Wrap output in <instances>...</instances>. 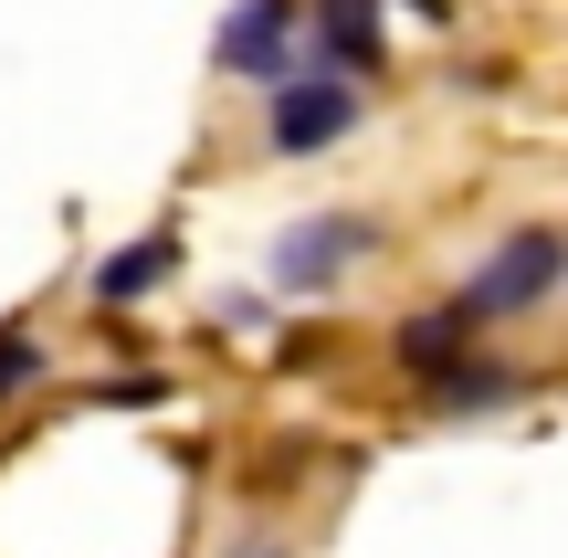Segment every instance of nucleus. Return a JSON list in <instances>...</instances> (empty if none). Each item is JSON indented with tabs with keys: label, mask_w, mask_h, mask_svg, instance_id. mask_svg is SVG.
<instances>
[{
	"label": "nucleus",
	"mask_w": 568,
	"mask_h": 558,
	"mask_svg": "<svg viewBox=\"0 0 568 558\" xmlns=\"http://www.w3.org/2000/svg\"><path fill=\"white\" fill-rule=\"evenodd\" d=\"M316 32H326V53H337V74H368V63H379V11H368V0H316Z\"/></svg>",
	"instance_id": "39448f33"
},
{
	"label": "nucleus",
	"mask_w": 568,
	"mask_h": 558,
	"mask_svg": "<svg viewBox=\"0 0 568 558\" xmlns=\"http://www.w3.org/2000/svg\"><path fill=\"white\" fill-rule=\"evenodd\" d=\"M358 253H368V222H358V211H316L305 232H284L274 274H284L295 295H316V285H337V274L358 264Z\"/></svg>",
	"instance_id": "20e7f679"
},
{
	"label": "nucleus",
	"mask_w": 568,
	"mask_h": 558,
	"mask_svg": "<svg viewBox=\"0 0 568 558\" xmlns=\"http://www.w3.org/2000/svg\"><path fill=\"white\" fill-rule=\"evenodd\" d=\"M284 42H295V0H243V11L222 21V42H211V63L243 74V84H284V74H295Z\"/></svg>",
	"instance_id": "7ed1b4c3"
},
{
	"label": "nucleus",
	"mask_w": 568,
	"mask_h": 558,
	"mask_svg": "<svg viewBox=\"0 0 568 558\" xmlns=\"http://www.w3.org/2000/svg\"><path fill=\"white\" fill-rule=\"evenodd\" d=\"M558 264H568V253H558V232H516V243H506V253H495V264L464 285V316L485 327V316H516V306H537V295L558 285Z\"/></svg>",
	"instance_id": "f03ea898"
},
{
	"label": "nucleus",
	"mask_w": 568,
	"mask_h": 558,
	"mask_svg": "<svg viewBox=\"0 0 568 558\" xmlns=\"http://www.w3.org/2000/svg\"><path fill=\"white\" fill-rule=\"evenodd\" d=\"M464 348H474V316H464V306H443V316H410V327H400V358H410V369H453Z\"/></svg>",
	"instance_id": "423d86ee"
},
{
	"label": "nucleus",
	"mask_w": 568,
	"mask_h": 558,
	"mask_svg": "<svg viewBox=\"0 0 568 558\" xmlns=\"http://www.w3.org/2000/svg\"><path fill=\"white\" fill-rule=\"evenodd\" d=\"M422 11H443V0H422Z\"/></svg>",
	"instance_id": "1a4fd4ad"
},
{
	"label": "nucleus",
	"mask_w": 568,
	"mask_h": 558,
	"mask_svg": "<svg viewBox=\"0 0 568 558\" xmlns=\"http://www.w3.org/2000/svg\"><path fill=\"white\" fill-rule=\"evenodd\" d=\"M347 126H358V84H347V74H295V84H274L264 138L284 148V159H305V148L347 138Z\"/></svg>",
	"instance_id": "f257e3e1"
},
{
	"label": "nucleus",
	"mask_w": 568,
	"mask_h": 558,
	"mask_svg": "<svg viewBox=\"0 0 568 558\" xmlns=\"http://www.w3.org/2000/svg\"><path fill=\"white\" fill-rule=\"evenodd\" d=\"M11 379H32V337H0V390Z\"/></svg>",
	"instance_id": "6e6552de"
},
{
	"label": "nucleus",
	"mask_w": 568,
	"mask_h": 558,
	"mask_svg": "<svg viewBox=\"0 0 568 558\" xmlns=\"http://www.w3.org/2000/svg\"><path fill=\"white\" fill-rule=\"evenodd\" d=\"M159 274H169V243H138V253H116V264L95 274V295H105V306H126V295H148Z\"/></svg>",
	"instance_id": "0eeeda50"
}]
</instances>
